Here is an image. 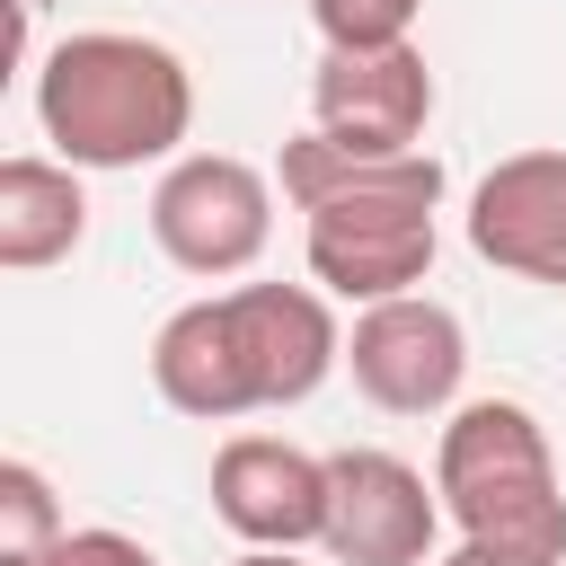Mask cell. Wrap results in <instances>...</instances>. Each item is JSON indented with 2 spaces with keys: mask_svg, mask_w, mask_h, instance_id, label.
Segmentation results:
<instances>
[{
  "mask_svg": "<svg viewBox=\"0 0 566 566\" xmlns=\"http://www.w3.org/2000/svg\"><path fill=\"white\" fill-rule=\"evenodd\" d=\"M35 124L53 142V159H71L80 177H115V168H150V159H186L195 133V71L133 27H80L44 53L35 71Z\"/></svg>",
  "mask_w": 566,
  "mask_h": 566,
  "instance_id": "2",
  "label": "cell"
},
{
  "mask_svg": "<svg viewBox=\"0 0 566 566\" xmlns=\"http://www.w3.org/2000/svg\"><path fill=\"white\" fill-rule=\"evenodd\" d=\"M345 371L380 416H451L460 380H469V327L433 292L371 301L345 327Z\"/></svg>",
  "mask_w": 566,
  "mask_h": 566,
  "instance_id": "5",
  "label": "cell"
},
{
  "mask_svg": "<svg viewBox=\"0 0 566 566\" xmlns=\"http://www.w3.org/2000/svg\"><path fill=\"white\" fill-rule=\"evenodd\" d=\"M212 513L239 548H310L327 539V460L283 433H230L212 451Z\"/></svg>",
  "mask_w": 566,
  "mask_h": 566,
  "instance_id": "8",
  "label": "cell"
},
{
  "mask_svg": "<svg viewBox=\"0 0 566 566\" xmlns=\"http://www.w3.org/2000/svg\"><path fill=\"white\" fill-rule=\"evenodd\" d=\"M283 195L301 203V256L310 283L327 301H398L433 274V212H442V159L407 150V159H354L327 133H292L283 142Z\"/></svg>",
  "mask_w": 566,
  "mask_h": 566,
  "instance_id": "1",
  "label": "cell"
},
{
  "mask_svg": "<svg viewBox=\"0 0 566 566\" xmlns=\"http://www.w3.org/2000/svg\"><path fill=\"white\" fill-rule=\"evenodd\" d=\"M150 389H159L177 416H203V424L256 416L248 363H239V327H230V301H221V292L159 318V336H150Z\"/></svg>",
  "mask_w": 566,
  "mask_h": 566,
  "instance_id": "11",
  "label": "cell"
},
{
  "mask_svg": "<svg viewBox=\"0 0 566 566\" xmlns=\"http://www.w3.org/2000/svg\"><path fill=\"white\" fill-rule=\"evenodd\" d=\"M433 124V71L416 44L380 53H318L310 71V133H327L354 159H407Z\"/></svg>",
  "mask_w": 566,
  "mask_h": 566,
  "instance_id": "7",
  "label": "cell"
},
{
  "mask_svg": "<svg viewBox=\"0 0 566 566\" xmlns=\"http://www.w3.org/2000/svg\"><path fill=\"white\" fill-rule=\"evenodd\" d=\"M221 301H230L256 407H301L345 363V327H336V301L318 283H230Z\"/></svg>",
  "mask_w": 566,
  "mask_h": 566,
  "instance_id": "9",
  "label": "cell"
},
{
  "mask_svg": "<svg viewBox=\"0 0 566 566\" xmlns=\"http://www.w3.org/2000/svg\"><path fill=\"white\" fill-rule=\"evenodd\" d=\"M433 566H548V557H522V548H486V539H460V548H442Z\"/></svg>",
  "mask_w": 566,
  "mask_h": 566,
  "instance_id": "16",
  "label": "cell"
},
{
  "mask_svg": "<svg viewBox=\"0 0 566 566\" xmlns=\"http://www.w3.org/2000/svg\"><path fill=\"white\" fill-rule=\"evenodd\" d=\"M0 566H53V557H0Z\"/></svg>",
  "mask_w": 566,
  "mask_h": 566,
  "instance_id": "18",
  "label": "cell"
},
{
  "mask_svg": "<svg viewBox=\"0 0 566 566\" xmlns=\"http://www.w3.org/2000/svg\"><path fill=\"white\" fill-rule=\"evenodd\" d=\"M230 566H301V548H239Z\"/></svg>",
  "mask_w": 566,
  "mask_h": 566,
  "instance_id": "17",
  "label": "cell"
},
{
  "mask_svg": "<svg viewBox=\"0 0 566 566\" xmlns=\"http://www.w3.org/2000/svg\"><path fill=\"white\" fill-rule=\"evenodd\" d=\"M469 248L495 274L566 292V150H513L469 195Z\"/></svg>",
  "mask_w": 566,
  "mask_h": 566,
  "instance_id": "10",
  "label": "cell"
},
{
  "mask_svg": "<svg viewBox=\"0 0 566 566\" xmlns=\"http://www.w3.org/2000/svg\"><path fill=\"white\" fill-rule=\"evenodd\" d=\"M53 566H159L133 531H106V522H88V531H71L62 548H53Z\"/></svg>",
  "mask_w": 566,
  "mask_h": 566,
  "instance_id": "15",
  "label": "cell"
},
{
  "mask_svg": "<svg viewBox=\"0 0 566 566\" xmlns=\"http://www.w3.org/2000/svg\"><path fill=\"white\" fill-rule=\"evenodd\" d=\"M433 495L460 539L566 566V478L548 424L522 398H460L433 442Z\"/></svg>",
  "mask_w": 566,
  "mask_h": 566,
  "instance_id": "3",
  "label": "cell"
},
{
  "mask_svg": "<svg viewBox=\"0 0 566 566\" xmlns=\"http://www.w3.org/2000/svg\"><path fill=\"white\" fill-rule=\"evenodd\" d=\"M433 539H442V495L424 486L416 460L380 451V442H354V451H327V557L336 566H433Z\"/></svg>",
  "mask_w": 566,
  "mask_h": 566,
  "instance_id": "6",
  "label": "cell"
},
{
  "mask_svg": "<svg viewBox=\"0 0 566 566\" xmlns=\"http://www.w3.org/2000/svg\"><path fill=\"white\" fill-rule=\"evenodd\" d=\"M416 9L424 0H310V27L327 53H380V44H416Z\"/></svg>",
  "mask_w": 566,
  "mask_h": 566,
  "instance_id": "14",
  "label": "cell"
},
{
  "mask_svg": "<svg viewBox=\"0 0 566 566\" xmlns=\"http://www.w3.org/2000/svg\"><path fill=\"white\" fill-rule=\"evenodd\" d=\"M71 539L62 504H53V478L35 460H0V557H53Z\"/></svg>",
  "mask_w": 566,
  "mask_h": 566,
  "instance_id": "13",
  "label": "cell"
},
{
  "mask_svg": "<svg viewBox=\"0 0 566 566\" xmlns=\"http://www.w3.org/2000/svg\"><path fill=\"white\" fill-rule=\"evenodd\" d=\"M150 239L177 274H203V283H230L265 256L274 239V186L256 159L239 150H186L159 168L150 186Z\"/></svg>",
  "mask_w": 566,
  "mask_h": 566,
  "instance_id": "4",
  "label": "cell"
},
{
  "mask_svg": "<svg viewBox=\"0 0 566 566\" xmlns=\"http://www.w3.org/2000/svg\"><path fill=\"white\" fill-rule=\"evenodd\" d=\"M88 239V186L71 159H0V265L9 274H44L62 256H80Z\"/></svg>",
  "mask_w": 566,
  "mask_h": 566,
  "instance_id": "12",
  "label": "cell"
}]
</instances>
